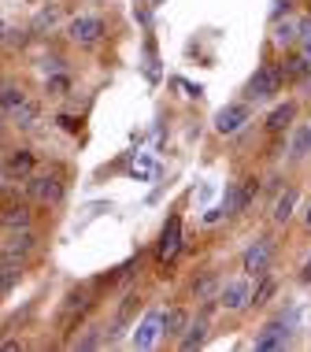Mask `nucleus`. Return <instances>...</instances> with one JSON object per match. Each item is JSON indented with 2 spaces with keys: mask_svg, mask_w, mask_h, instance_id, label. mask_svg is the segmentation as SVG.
Masks as SVG:
<instances>
[{
  "mask_svg": "<svg viewBox=\"0 0 311 352\" xmlns=\"http://www.w3.org/2000/svg\"><path fill=\"white\" fill-rule=\"evenodd\" d=\"M26 193L41 204H60L63 201V178L60 170H45V175H30L26 178Z\"/></svg>",
  "mask_w": 311,
  "mask_h": 352,
  "instance_id": "f257e3e1",
  "label": "nucleus"
},
{
  "mask_svg": "<svg viewBox=\"0 0 311 352\" xmlns=\"http://www.w3.org/2000/svg\"><path fill=\"white\" fill-rule=\"evenodd\" d=\"M281 67L275 63H263V67L249 78V100H270L275 93H281Z\"/></svg>",
  "mask_w": 311,
  "mask_h": 352,
  "instance_id": "f03ea898",
  "label": "nucleus"
},
{
  "mask_svg": "<svg viewBox=\"0 0 311 352\" xmlns=\"http://www.w3.org/2000/svg\"><path fill=\"white\" fill-rule=\"evenodd\" d=\"M256 193H260V182L256 178H244V182H233L230 189H226V201L219 212L222 215H241L244 208H249L252 201H256Z\"/></svg>",
  "mask_w": 311,
  "mask_h": 352,
  "instance_id": "7ed1b4c3",
  "label": "nucleus"
},
{
  "mask_svg": "<svg viewBox=\"0 0 311 352\" xmlns=\"http://www.w3.org/2000/svg\"><path fill=\"white\" fill-rule=\"evenodd\" d=\"M34 245H37V237H34L30 226H23V230H8L4 245H0V260H19L23 263L26 256L34 252Z\"/></svg>",
  "mask_w": 311,
  "mask_h": 352,
  "instance_id": "20e7f679",
  "label": "nucleus"
},
{
  "mask_svg": "<svg viewBox=\"0 0 311 352\" xmlns=\"http://www.w3.org/2000/svg\"><path fill=\"white\" fill-rule=\"evenodd\" d=\"M67 37L74 45H97L104 37V19L100 15H74L67 26Z\"/></svg>",
  "mask_w": 311,
  "mask_h": 352,
  "instance_id": "39448f33",
  "label": "nucleus"
},
{
  "mask_svg": "<svg viewBox=\"0 0 311 352\" xmlns=\"http://www.w3.org/2000/svg\"><path fill=\"white\" fill-rule=\"evenodd\" d=\"M270 260H275V245H270V237H256V241L244 249V271L256 274V278L270 271Z\"/></svg>",
  "mask_w": 311,
  "mask_h": 352,
  "instance_id": "423d86ee",
  "label": "nucleus"
},
{
  "mask_svg": "<svg viewBox=\"0 0 311 352\" xmlns=\"http://www.w3.org/2000/svg\"><path fill=\"white\" fill-rule=\"evenodd\" d=\"M159 338H163V311H148L134 330V349H156Z\"/></svg>",
  "mask_w": 311,
  "mask_h": 352,
  "instance_id": "0eeeda50",
  "label": "nucleus"
},
{
  "mask_svg": "<svg viewBox=\"0 0 311 352\" xmlns=\"http://www.w3.org/2000/svg\"><path fill=\"white\" fill-rule=\"evenodd\" d=\"M178 249H182V219L171 215L167 226H163V234H159V252H156L159 263H171L178 256Z\"/></svg>",
  "mask_w": 311,
  "mask_h": 352,
  "instance_id": "6e6552de",
  "label": "nucleus"
},
{
  "mask_svg": "<svg viewBox=\"0 0 311 352\" xmlns=\"http://www.w3.org/2000/svg\"><path fill=\"white\" fill-rule=\"evenodd\" d=\"M249 119H252L249 104H226L219 116H215V130H219V134H238Z\"/></svg>",
  "mask_w": 311,
  "mask_h": 352,
  "instance_id": "1a4fd4ad",
  "label": "nucleus"
},
{
  "mask_svg": "<svg viewBox=\"0 0 311 352\" xmlns=\"http://www.w3.org/2000/svg\"><path fill=\"white\" fill-rule=\"evenodd\" d=\"M219 304H222L226 311H241V308H249V304H252V289H249V282H244V278L226 282L222 289H219Z\"/></svg>",
  "mask_w": 311,
  "mask_h": 352,
  "instance_id": "9d476101",
  "label": "nucleus"
},
{
  "mask_svg": "<svg viewBox=\"0 0 311 352\" xmlns=\"http://www.w3.org/2000/svg\"><path fill=\"white\" fill-rule=\"evenodd\" d=\"M286 341H289V334H286V322H267V327H263V334L256 338V349H260V352L286 349Z\"/></svg>",
  "mask_w": 311,
  "mask_h": 352,
  "instance_id": "9b49d317",
  "label": "nucleus"
},
{
  "mask_svg": "<svg viewBox=\"0 0 311 352\" xmlns=\"http://www.w3.org/2000/svg\"><path fill=\"white\" fill-rule=\"evenodd\" d=\"M30 170H34V152L30 148H19L4 160V175L8 178H26Z\"/></svg>",
  "mask_w": 311,
  "mask_h": 352,
  "instance_id": "f8f14e48",
  "label": "nucleus"
},
{
  "mask_svg": "<svg viewBox=\"0 0 311 352\" xmlns=\"http://www.w3.org/2000/svg\"><path fill=\"white\" fill-rule=\"evenodd\" d=\"M19 282H23V263L19 260H0V297H8Z\"/></svg>",
  "mask_w": 311,
  "mask_h": 352,
  "instance_id": "ddd939ff",
  "label": "nucleus"
},
{
  "mask_svg": "<svg viewBox=\"0 0 311 352\" xmlns=\"http://www.w3.org/2000/svg\"><path fill=\"white\" fill-rule=\"evenodd\" d=\"M37 119H41V104H34V100H23V104L12 111V122H15L19 130H34Z\"/></svg>",
  "mask_w": 311,
  "mask_h": 352,
  "instance_id": "4468645a",
  "label": "nucleus"
},
{
  "mask_svg": "<svg viewBox=\"0 0 311 352\" xmlns=\"http://www.w3.org/2000/svg\"><path fill=\"white\" fill-rule=\"evenodd\" d=\"M185 330H189V311H185V308H171V311H163V334L182 338Z\"/></svg>",
  "mask_w": 311,
  "mask_h": 352,
  "instance_id": "2eb2a0df",
  "label": "nucleus"
},
{
  "mask_svg": "<svg viewBox=\"0 0 311 352\" xmlns=\"http://www.w3.org/2000/svg\"><path fill=\"white\" fill-rule=\"evenodd\" d=\"M308 74H311L308 56H289V60L281 63V78H286V82H304Z\"/></svg>",
  "mask_w": 311,
  "mask_h": 352,
  "instance_id": "dca6fc26",
  "label": "nucleus"
},
{
  "mask_svg": "<svg viewBox=\"0 0 311 352\" xmlns=\"http://www.w3.org/2000/svg\"><path fill=\"white\" fill-rule=\"evenodd\" d=\"M0 223H4V230H23V226H30V208H26V204H12V208H4Z\"/></svg>",
  "mask_w": 311,
  "mask_h": 352,
  "instance_id": "f3484780",
  "label": "nucleus"
},
{
  "mask_svg": "<svg viewBox=\"0 0 311 352\" xmlns=\"http://www.w3.org/2000/svg\"><path fill=\"white\" fill-rule=\"evenodd\" d=\"M293 116H297V104H281V108H275V111L267 116V130H270V134H281V130H289Z\"/></svg>",
  "mask_w": 311,
  "mask_h": 352,
  "instance_id": "a211bd4d",
  "label": "nucleus"
},
{
  "mask_svg": "<svg viewBox=\"0 0 311 352\" xmlns=\"http://www.w3.org/2000/svg\"><path fill=\"white\" fill-rule=\"evenodd\" d=\"M23 100H26V93L19 89V85H0V111H4V116H12Z\"/></svg>",
  "mask_w": 311,
  "mask_h": 352,
  "instance_id": "6ab92c4d",
  "label": "nucleus"
},
{
  "mask_svg": "<svg viewBox=\"0 0 311 352\" xmlns=\"http://www.w3.org/2000/svg\"><path fill=\"white\" fill-rule=\"evenodd\" d=\"M293 208H297V189H286L275 201V223H289V219H293Z\"/></svg>",
  "mask_w": 311,
  "mask_h": 352,
  "instance_id": "aec40b11",
  "label": "nucleus"
},
{
  "mask_svg": "<svg viewBox=\"0 0 311 352\" xmlns=\"http://www.w3.org/2000/svg\"><path fill=\"white\" fill-rule=\"evenodd\" d=\"M204 334H207V319L200 316L196 322H189V334H182V341H178V345L189 352V349H196V345H204Z\"/></svg>",
  "mask_w": 311,
  "mask_h": 352,
  "instance_id": "412c9836",
  "label": "nucleus"
},
{
  "mask_svg": "<svg viewBox=\"0 0 311 352\" xmlns=\"http://www.w3.org/2000/svg\"><path fill=\"white\" fill-rule=\"evenodd\" d=\"M275 41H278V45L300 41V26H297V23H278V26H275Z\"/></svg>",
  "mask_w": 311,
  "mask_h": 352,
  "instance_id": "4be33fe9",
  "label": "nucleus"
},
{
  "mask_svg": "<svg viewBox=\"0 0 311 352\" xmlns=\"http://www.w3.org/2000/svg\"><path fill=\"white\" fill-rule=\"evenodd\" d=\"M270 297H275V278L260 274V285H256V293H252V304H267Z\"/></svg>",
  "mask_w": 311,
  "mask_h": 352,
  "instance_id": "5701e85b",
  "label": "nucleus"
},
{
  "mask_svg": "<svg viewBox=\"0 0 311 352\" xmlns=\"http://www.w3.org/2000/svg\"><path fill=\"white\" fill-rule=\"evenodd\" d=\"M308 152H311V126L300 130V134L293 138V156L300 160V156H308Z\"/></svg>",
  "mask_w": 311,
  "mask_h": 352,
  "instance_id": "b1692460",
  "label": "nucleus"
},
{
  "mask_svg": "<svg viewBox=\"0 0 311 352\" xmlns=\"http://www.w3.org/2000/svg\"><path fill=\"white\" fill-rule=\"evenodd\" d=\"M74 345H78V349H100V327H89L86 338H78Z\"/></svg>",
  "mask_w": 311,
  "mask_h": 352,
  "instance_id": "393cba45",
  "label": "nucleus"
},
{
  "mask_svg": "<svg viewBox=\"0 0 311 352\" xmlns=\"http://www.w3.org/2000/svg\"><path fill=\"white\" fill-rule=\"evenodd\" d=\"M211 289H215V274H211V271H207L200 282H193V293H196V297H211Z\"/></svg>",
  "mask_w": 311,
  "mask_h": 352,
  "instance_id": "a878e982",
  "label": "nucleus"
},
{
  "mask_svg": "<svg viewBox=\"0 0 311 352\" xmlns=\"http://www.w3.org/2000/svg\"><path fill=\"white\" fill-rule=\"evenodd\" d=\"M56 15H60V12H56V8H45V12H41V15H37V19H34V30H37V34H41V30H45V26H52V23H56Z\"/></svg>",
  "mask_w": 311,
  "mask_h": 352,
  "instance_id": "bb28decb",
  "label": "nucleus"
},
{
  "mask_svg": "<svg viewBox=\"0 0 311 352\" xmlns=\"http://www.w3.org/2000/svg\"><path fill=\"white\" fill-rule=\"evenodd\" d=\"M49 89L52 93H63V89H67V78H49Z\"/></svg>",
  "mask_w": 311,
  "mask_h": 352,
  "instance_id": "cd10ccee",
  "label": "nucleus"
},
{
  "mask_svg": "<svg viewBox=\"0 0 311 352\" xmlns=\"http://www.w3.org/2000/svg\"><path fill=\"white\" fill-rule=\"evenodd\" d=\"M300 41H311V19H304V23H300Z\"/></svg>",
  "mask_w": 311,
  "mask_h": 352,
  "instance_id": "c85d7f7f",
  "label": "nucleus"
},
{
  "mask_svg": "<svg viewBox=\"0 0 311 352\" xmlns=\"http://www.w3.org/2000/svg\"><path fill=\"white\" fill-rule=\"evenodd\" d=\"M300 278H304V282H311V260L304 263V274H300Z\"/></svg>",
  "mask_w": 311,
  "mask_h": 352,
  "instance_id": "c756f323",
  "label": "nucleus"
},
{
  "mask_svg": "<svg viewBox=\"0 0 311 352\" xmlns=\"http://www.w3.org/2000/svg\"><path fill=\"white\" fill-rule=\"evenodd\" d=\"M304 223H308V226H311V208H308V215H304Z\"/></svg>",
  "mask_w": 311,
  "mask_h": 352,
  "instance_id": "7c9ffc66",
  "label": "nucleus"
},
{
  "mask_svg": "<svg viewBox=\"0 0 311 352\" xmlns=\"http://www.w3.org/2000/svg\"><path fill=\"white\" fill-rule=\"evenodd\" d=\"M0 130H4V111H0Z\"/></svg>",
  "mask_w": 311,
  "mask_h": 352,
  "instance_id": "2f4dec72",
  "label": "nucleus"
}]
</instances>
